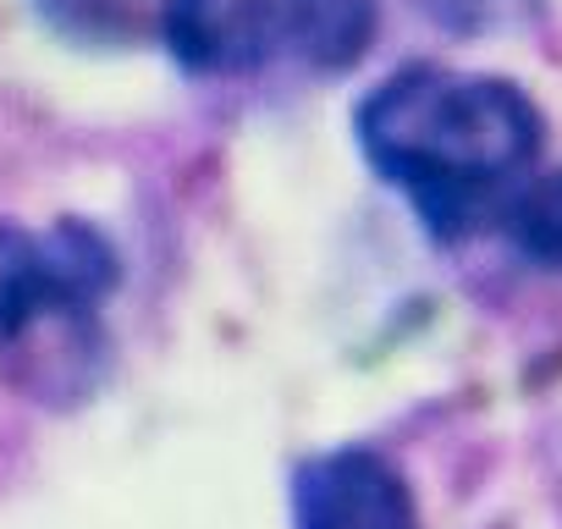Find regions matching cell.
Returning a JSON list of instances; mask_svg holds the SVG:
<instances>
[{"label":"cell","instance_id":"6da1fadb","mask_svg":"<svg viewBox=\"0 0 562 529\" xmlns=\"http://www.w3.org/2000/svg\"><path fill=\"white\" fill-rule=\"evenodd\" d=\"M353 138L370 171L414 204L425 232L458 243L502 221L529 188L546 116L513 78L414 61L359 100Z\"/></svg>","mask_w":562,"mask_h":529},{"label":"cell","instance_id":"7a4b0ae2","mask_svg":"<svg viewBox=\"0 0 562 529\" xmlns=\"http://www.w3.org/2000/svg\"><path fill=\"white\" fill-rule=\"evenodd\" d=\"M381 0H171L160 45L188 78H337L364 61Z\"/></svg>","mask_w":562,"mask_h":529},{"label":"cell","instance_id":"3957f363","mask_svg":"<svg viewBox=\"0 0 562 529\" xmlns=\"http://www.w3.org/2000/svg\"><path fill=\"white\" fill-rule=\"evenodd\" d=\"M122 288L116 243L83 221L61 215L50 226L0 221V348L34 337L40 326H83Z\"/></svg>","mask_w":562,"mask_h":529},{"label":"cell","instance_id":"277c9868","mask_svg":"<svg viewBox=\"0 0 562 529\" xmlns=\"http://www.w3.org/2000/svg\"><path fill=\"white\" fill-rule=\"evenodd\" d=\"M293 529H419V507L386 452L348 441L299 469Z\"/></svg>","mask_w":562,"mask_h":529},{"label":"cell","instance_id":"5b68a950","mask_svg":"<svg viewBox=\"0 0 562 529\" xmlns=\"http://www.w3.org/2000/svg\"><path fill=\"white\" fill-rule=\"evenodd\" d=\"M34 7L61 40L122 50V45H144L160 34V18L171 0H34Z\"/></svg>","mask_w":562,"mask_h":529},{"label":"cell","instance_id":"8992f818","mask_svg":"<svg viewBox=\"0 0 562 529\" xmlns=\"http://www.w3.org/2000/svg\"><path fill=\"white\" fill-rule=\"evenodd\" d=\"M502 232L518 248V259L540 264V271H562V171L529 182L502 215Z\"/></svg>","mask_w":562,"mask_h":529},{"label":"cell","instance_id":"52a82bcc","mask_svg":"<svg viewBox=\"0 0 562 529\" xmlns=\"http://www.w3.org/2000/svg\"><path fill=\"white\" fill-rule=\"evenodd\" d=\"M414 7L447 29V34H463V40H480V34H507V29H529L546 0H414Z\"/></svg>","mask_w":562,"mask_h":529}]
</instances>
